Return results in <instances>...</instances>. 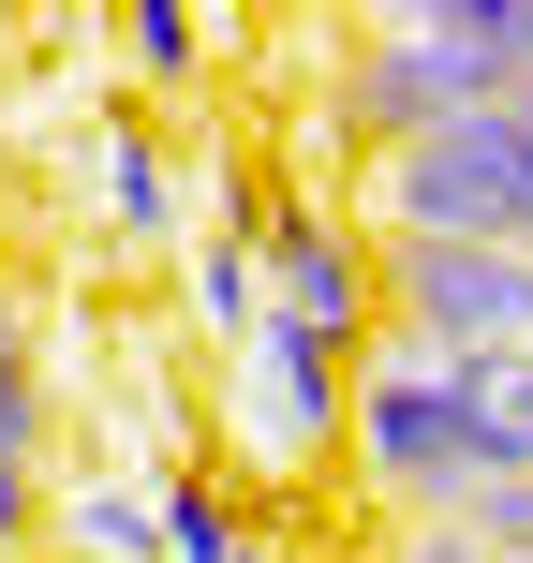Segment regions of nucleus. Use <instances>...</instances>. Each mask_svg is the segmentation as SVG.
Returning a JSON list of instances; mask_svg holds the SVG:
<instances>
[{"label": "nucleus", "mask_w": 533, "mask_h": 563, "mask_svg": "<svg viewBox=\"0 0 533 563\" xmlns=\"http://www.w3.org/2000/svg\"><path fill=\"white\" fill-rule=\"evenodd\" d=\"M341 460L370 505L400 519H459L475 489L533 475V371L519 356H430V341H356L341 371Z\"/></svg>", "instance_id": "f257e3e1"}, {"label": "nucleus", "mask_w": 533, "mask_h": 563, "mask_svg": "<svg viewBox=\"0 0 533 563\" xmlns=\"http://www.w3.org/2000/svg\"><path fill=\"white\" fill-rule=\"evenodd\" d=\"M475 104H504V75H489V0H400V15L341 30L326 119L370 148V164L415 148V134H445V119H475Z\"/></svg>", "instance_id": "f03ea898"}, {"label": "nucleus", "mask_w": 533, "mask_h": 563, "mask_svg": "<svg viewBox=\"0 0 533 563\" xmlns=\"http://www.w3.org/2000/svg\"><path fill=\"white\" fill-rule=\"evenodd\" d=\"M370 238H489L533 267V104H475L370 164Z\"/></svg>", "instance_id": "7ed1b4c3"}, {"label": "nucleus", "mask_w": 533, "mask_h": 563, "mask_svg": "<svg viewBox=\"0 0 533 563\" xmlns=\"http://www.w3.org/2000/svg\"><path fill=\"white\" fill-rule=\"evenodd\" d=\"M370 311L430 356H533V267L489 238H370Z\"/></svg>", "instance_id": "20e7f679"}, {"label": "nucleus", "mask_w": 533, "mask_h": 563, "mask_svg": "<svg viewBox=\"0 0 533 563\" xmlns=\"http://www.w3.org/2000/svg\"><path fill=\"white\" fill-rule=\"evenodd\" d=\"M341 371L356 356H326V341L281 327V311H253V327L223 341V430H237L253 475H326L341 460Z\"/></svg>", "instance_id": "39448f33"}, {"label": "nucleus", "mask_w": 533, "mask_h": 563, "mask_svg": "<svg viewBox=\"0 0 533 563\" xmlns=\"http://www.w3.org/2000/svg\"><path fill=\"white\" fill-rule=\"evenodd\" d=\"M253 282H267L281 327H311L326 356H356V341H370V238L341 223L326 194H267V223H253Z\"/></svg>", "instance_id": "423d86ee"}, {"label": "nucleus", "mask_w": 533, "mask_h": 563, "mask_svg": "<svg viewBox=\"0 0 533 563\" xmlns=\"http://www.w3.org/2000/svg\"><path fill=\"white\" fill-rule=\"evenodd\" d=\"M89 223H104L119 253H178V223H193V208H178L164 134H148L134 104H104V119H89Z\"/></svg>", "instance_id": "0eeeda50"}, {"label": "nucleus", "mask_w": 533, "mask_h": 563, "mask_svg": "<svg viewBox=\"0 0 533 563\" xmlns=\"http://www.w3.org/2000/svg\"><path fill=\"white\" fill-rule=\"evenodd\" d=\"M59 534H75L89 563H164V519H148V489H134V475H89L75 505H59Z\"/></svg>", "instance_id": "6e6552de"}, {"label": "nucleus", "mask_w": 533, "mask_h": 563, "mask_svg": "<svg viewBox=\"0 0 533 563\" xmlns=\"http://www.w3.org/2000/svg\"><path fill=\"white\" fill-rule=\"evenodd\" d=\"M208 45H223V30H208V15H178V0H148V15H119V59H134V75H193Z\"/></svg>", "instance_id": "1a4fd4ad"}, {"label": "nucleus", "mask_w": 533, "mask_h": 563, "mask_svg": "<svg viewBox=\"0 0 533 563\" xmlns=\"http://www.w3.org/2000/svg\"><path fill=\"white\" fill-rule=\"evenodd\" d=\"M445 534H475L489 563H533V475H504V489H475V505H459Z\"/></svg>", "instance_id": "9d476101"}, {"label": "nucleus", "mask_w": 533, "mask_h": 563, "mask_svg": "<svg viewBox=\"0 0 533 563\" xmlns=\"http://www.w3.org/2000/svg\"><path fill=\"white\" fill-rule=\"evenodd\" d=\"M30 534H45V460L0 430V549H30Z\"/></svg>", "instance_id": "9b49d317"}, {"label": "nucleus", "mask_w": 533, "mask_h": 563, "mask_svg": "<svg viewBox=\"0 0 533 563\" xmlns=\"http://www.w3.org/2000/svg\"><path fill=\"white\" fill-rule=\"evenodd\" d=\"M0 430H15V445H45V400H30V341H15V311H0Z\"/></svg>", "instance_id": "f8f14e48"}, {"label": "nucleus", "mask_w": 533, "mask_h": 563, "mask_svg": "<svg viewBox=\"0 0 533 563\" xmlns=\"http://www.w3.org/2000/svg\"><path fill=\"white\" fill-rule=\"evenodd\" d=\"M0 311H15V253H0Z\"/></svg>", "instance_id": "ddd939ff"}, {"label": "nucleus", "mask_w": 533, "mask_h": 563, "mask_svg": "<svg viewBox=\"0 0 533 563\" xmlns=\"http://www.w3.org/2000/svg\"><path fill=\"white\" fill-rule=\"evenodd\" d=\"M0 178H15V134H0Z\"/></svg>", "instance_id": "4468645a"}, {"label": "nucleus", "mask_w": 533, "mask_h": 563, "mask_svg": "<svg viewBox=\"0 0 533 563\" xmlns=\"http://www.w3.org/2000/svg\"><path fill=\"white\" fill-rule=\"evenodd\" d=\"M519 371H533V356H519Z\"/></svg>", "instance_id": "2eb2a0df"}]
</instances>
